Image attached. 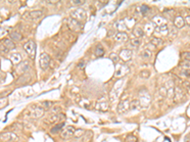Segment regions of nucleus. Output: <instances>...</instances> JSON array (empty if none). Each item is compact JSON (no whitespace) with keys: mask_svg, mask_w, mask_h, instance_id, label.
<instances>
[{"mask_svg":"<svg viewBox=\"0 0 190 142\" xmlns=\"http://www.w3.org/2000/svg\"><path fill=\"white\" fill-rule=\"evenodd\" d=\"M120 58L125 61V62H128L129 60H131L132 58V51L130 49H123L121 52H120Z\"/></svg>","mask_w":190,"mask_h":142,"instance_id":"obj_11","label":"nucleus"},{"mask_svg":"<svg viewBox=\"0 0 190 142\" xmlns=\"http://www.w3.org/2000/svg\"><path fill=\"white\" fill-rule=\"evenodd\" d=\"M9 59L10 61L14 65H17V64H20L21 63V55L19 53H12L10 56H9Z\"/></svg>","mask_w":190,"mask_h":142,"instance_id":"obj_15","label":"nucleus"},{"mask_svg":"<svg viewBox=\"0 0 190 142\" xmlns=\"http://www.w3.org/2000/svg\"><path fill=\"white\" fill-rule=\"evenodd\" d=\"M47 3H50V4H55V3H57V1H47Z\"/></svg>","mask_w":190,"mask_h":142,"instance_id":"obj_46","label":"nucleus"},{"mask_svg":"<svg viewBox=\"0 0 190 142\" xmlns=\"http://www.w3.org/2000/svg\"><path fill=\"white\" fill-rule=\"evenodd\" d=\"M68 25L69 27V29L73 31H80L82 29V25H81V22H79L75 19H72V18H69L68 19Z\"/></svg>","mask_w":190,"mask_h":142,"instance_id":"obj_6","label":"nucleus"},{"mask_svg":"<svg viewBox=\"0 0 190 142\" xmlns=\"http://www.w3.org/2000/svg\"><path fill=\"white\" fill-rule=\"evenodd\" d=\"M9 51H10V49H8V47L4 44L0 43V53H1L2 55H5V54L9 53Z\"/></svg>","mask_w":190,"mask_h":142,"instance_id":"obj_28","label":"nucleus"},{"mask_svg":"<svg viewBox=\"0 0 190 142\" xmlns=\"http://www.w3.org/2000/svg\"><path fill=\"white\" fill-rule=\"evenodd\" d=\"M85 132H86V131H84L83 129H77V130H75V132H74L73 137H76V138H80V137H82L84 136Z\"/></svg>","mask_w":190,"mask_h":142,"instance_id":"obj_27","label":"nucleus"},{"mask_svg":"<svg viewBox=\"0 0 190 142\" xmlns=\"http://www.w3.org/2000/svg\"><path fill=\"white\" fill-rule=\"evenodd\" d=\"M129 107H130V102L128 100H123V101L120 102V103H119L117 111H118V113H120V114H124V113H125L126 111H128V110L129 109Z\"/></svg>","mask_w":190,"mask_h":142,"instance_id":"obj_10","label":"nucleus"},{"mask_svg":"<svg viewBox=\"0 0 190 142\" xmlns=\"http://www.w3.org/2000/svg\"><path fill=\"white\" fill-rule=\"evenodd\" d=\"M133 34L135 35V37L136 38H141V37H142L144 36V34H145V32H144V30H142L141 28H135L134 29V30H133Z\"/></svg>","mask_w":190,"mask_h":142,"instance_id":"obj_22","label":"nucleus"},{"mask_svg":"<svg viewBox=\"0 0 190 142\" xmlns=\"http://www.w3.org/2000/svg\"><path fill=\"white\" fill-rule=\"evenodd\" d=\"M181 75L185 78H190V69H181Z\"/></svg>","mask_w":190,"mask_h":142,"instance_id":"obj_35","label":"nucleus"},{"mask_svg":"<svg viewBox=\"0 0 190 142\" xmlns=\"http://www.w3.org/2000/svg\"><path fill=\"white\" fill-rule=\"evenodd\" d=\"M174 95H175V96H174V100H175L176 101L178 100H184V98H185V93H184V91L181 90L180 87H178V86L175 88V92H174Z\"/></svg>","mask_w":190,"mask_h":142,"instance_id":"obj_17","label":"nucleus"},{"mask_svg":"<svg viewBox=\"0 0 190 142\" xmlns=\"http://www.w3.org/2000/svg\"><path fill=\"white\" fill-rule=\"evenodd\" d=\"M65 126V123L64 122H60V123H58L56 126H54V127L51 129V133H56V132H58L59 130H61L63 127H64Z\"/></svg>","mask_w":190,"mask_h":142,"instance_id":"obj_31","label":"nucleus"},{"mask_svg":"<svg viewBox=\"0 0 190 142\" xmlns=\"http://www.w3.org/2000/svg\"><path fill=\"white\" fill-rule=\"evenodd\" d=\"M140 10H141V12H142V14H145L146 12L149 11V7L144 4V5H142V6L140 7Z\"/></svg>","mask_w":190,"mask_h":142,"instance_id":"obj_39","label":"nucleus"},{"mask_svg":"<svg viewBox=\"0 0 190 142\" xmlns=\"http://www.w3.org/2000/svg\"><path fill=\"white\" fill-rule=\"evenodd\" d=\"M173 24H174V26H175L177 29H181V28H183L185 25V19L181 17V16H180V15H178V16H176L175 18H174Z\"/></svg>","mask_w":190,"mask_h":142,"instance_id":"obj_12","label":"nucleus"},{"mask_svg":"<svg viewBox=\"0 0 190 142\" xmlns=\"http://www.w3.org/2000/svg\"><path fill=\"white\" fill-rule=\"evenodd\" d=\"M152 22H153L154 25L157 26V27H161V26L165 25V24H166V20L163 16H158V15H157V16L153 17Z\"/></svg>","mask_w":190,"mask_h":142,"instance_id":"obj_14","label":"nucleus"},{"mask_svg":"<svg viewBox=\"0 0 190 142\" xmlns=\"http://www.w3.org/2000/svg\"><path fill=\"white\" fill-rule=\"evenodd\" d=\"M8 103H9V101H8L7 98H0V109L6 107Z\"/></svg>","mask_w":190,"mask_h":142,"instance_id":"obj_32","label":"nucleus"},{"mask_svg":"<svg viewBox=\"0 0 190 142\" xmlns=\"http://www.w3.org/2000/svg\"><path fill=\"white\" fill-rule=\"evenodd\" d=\"M181 57L184 61H189L190 62V52H183L181 55Z\"/></svg>","mask_w":190,"mask_h":142,"instance_id":"obj_36","label":"nucleus"},{"mask_svg":"<svg viewBox=\"0 0 190 142\" xmlns=\"http://www.w3.org/2000/svg\"><path fill=\"white\" fill-rule=\"evenodd\" d=\"M65 116L61 114V113H57V114H51V116L47 117V118L46 120V121L47 123H57L59 121H61L62 120H64Z\"/></svg>","mask_w":190,"mask_h":142,"instance_id":"obj_8","label":"nucleus"},{"mask_svg":"<svg viewBox=\"0 0 190 142\" xmlns=\"http://www.w3.org/2000/svg\"><path fill=\"white\" fill-rule=\"evenodd\" d=\"M70 16L72 19H75L79 22H81L83 20L86 19V12L83 10V9H76L74 10L72 12L70 13Z\"/></svg>","mask_w":190,"mask_h":142,"instance_id":"obj_5","label":"nucleus"},{"mask_svg":"<svg viewBox=\"0 0 190 142\" xmlns=\"http://www.w3.org/2000/svg\"><path fill=\"white\" fill-rule=\"evenodd\" d=\"M114 39L117 42H125L128 40V35L125 32H117L114 36Z\"/></svg>","mask_w":190,"mask_h":142,"instance_id":"obj_13","label":"nucleus"},{"mask_svg":"<svg viewBox=\"0 0 190 142\" xmlns=\"http://www.w3.org/2000/svg\"><path fill=\"white\" fill-rule=\"evenodd\" d=\"M149 75H150V72H149L148 70H142V71H141V73H140V76H141L142 78H144V79L148 78Z\"/></svg>","mask_w":190,"mask_h":142,"instance_id":"obj_38","label":"nucleus"},{"mask_svg":"<svg viewBox=\"0 0 190 142\" xmlns=\"http://www.w3.org/2000/svg\"><path fill=\"white\" fill-rule=\"evenodd\" d=\"M10 36H11V39L12 41H21L23 40V35L19 32V31H12L10 32Z\"/></svg>","mask_w":190,"mask_h":142,"instance_id":"obj_19","label":"nucleus"},{"mask_svg":"<svg viewBox=\"0 0 190 142\" xmlns=\"http://www.w3.org/2000/svg\"><path fill=\"white\" fill-rule=\"evenodd\" d=\"M137 141H138L137 137L134 136H128L125 138V142H137Z\"/></svg>","mask_w":190,"mask_h":142,"instance_id":"obj_40","label":"nucleus"},{"mask_svg":"<svg viewBox=\"0 0 190 142\" xmlns=\"http://www.w3.org/2000/svg\"><path fill=\"white\" fill-rule=\"evenodd\" d=\"M84 3H85V1H81V0H74V1H72L73 5H82Z\"/></svg>","mask_w":190,"mask_h":142,"instance_id":"obj_45","label":"nucleus"},{"mask_svg":"<svg viewBox=\"0 0 190 142\" xmlns=\"http://www.w3.org/2000/svg\"><path fill=\"white\" fill-rule=\"evenodd\" d=\"M180 66L183 67V69H190V62L189 61H184L180 64Z\"/></svg>","mask_w":190,"mask_h":142,"instance_id":"obj_34","label":"nucleus"},{"mask_svg":"<svg viewBox=\"0 0 190 142\" xmlns=\"http://www.w3.org/2000/svg\"><path fill=\"white\" fill-rule=\"evenodd\" d=\"M146 30L152 32V31L155 30V25H154L153 23H148V24H146Z\"/></svg>","mask_w":190,"mask_h":142,"instance_id":"obj_33","label":"nucleus"},{"mask_svg":"<svg viewBox=\"0 0 190 142\" xmlns=\"http://www.w3.org/2000/svg\"><path fill=\"white\" fill-rule=\"evenodd\" d=\"M96 108L98 110H100V111H107L108 105H107V102H102V103H98L96 105Z\"/></svg>","mask_w":190,"mask_h":142,"instance_id":"obj_26","label":"nucleus"},{"mask_svg":"<svg viewBox=\"0 0 190 142\" xmlns=\"http://www.w3.org/2000/svg\"><path fill=\"white\" fill-rule=\"evenodd\" d=\"M51 105H52V102H51V101H44V102H42V108L44 110L45 109H51Z\"/></svg>","mask_w":190,"mask_h":142,"instance_id":"obj_37","label":"nucleus"},{"mask_svg":"<svg viewBox=\"0 0 190 142\" xmlns=\"http://www.w3.org/2000/svg\"><path fill=\"white\" fill-rule=\"evenodd\" d=\"M183 86L185 87V91L188 92V93L190 94V83H188V82H184V83H183Z\"/></svg>","mask_w":190,"mask_h":142,"instance_id":"obj_41","label":"nucleus"},{"mask_svg":"<svg viewBox=\"0 0 190 142\" xmlns=\"http://www.w3.org/2000/svg\"><path fill=\"white\" fill-rule=\"evenodd\" d=\"M141 56L142 59H149L150 57H151V51L148 50V49H145L144 51L142 52Z\"/></svg>","mask_w":190,"mask_h":142,"instance_id":"obj_30","label":"nucleus"},{"mask_svg":"<svg viewBox=\"0 0 190 142\" xmlns=\"http://www.w3.org/2000/svg\"><path fill=\"white\" fill-rule=\"evenodd\" d=\"M95 53H96V55L98 57H100V56H102V55H104V53H105V50H104V49H103V46H97V47H96V49H95Z\"/></svg>","mask_w":190,"mask_h":142,"instance_id":"obj_29","label":"nucleus"},{"mask_svg":"<svg viewBox=\"0 0 190 142\" xmlns=\"http://www.w3.org/2000/svg\"><path fill=\"white\" fill-rule=\"evenodd\" d=\"M28 68H29V62L24 61V62L20 63L19 66H17V72L19 74H22V73L25 72V71H27Z\"/></svg>","mask_w":190,"mask_h":142,"instance_id":"obj_16","label":"nucleus"},{"mask_svg":"<svg viewBox=\"0 0 190 142\" xmlns=\"http://www.w3.org/2000/svg\"><path fill=\"white\" fill-rule=\"evenodd\" d=\"M93 137V133L92 131H86L84 136L82 137L81 142H90Z\"/></svg>","mask_w":190,"mask_h":142,"instance_id":"obj_18","label":"nucleus"},{"mask_svg":"<svg viewBox=\"0 0 190 142\" xmlns=\"http://www.w3.org/2000/svg\"><path fill=\"white\" fill-rule=\"evenodd\" d=\"M28 14L30 15V19H39L43 15V12L41 11H31L29 12Z\"/></svg>","mask_w":190,"mask_h":142,"instance_id":"obj_20","label":"nucleus"},{"mask_svg":"<svg viewBox=\"0 0 190 142\" xmlns=\"http://www.w3.org/2000/svg\"><path fill=\"white\" fill-rule=\"evenodd\" d=\"M109 58H110V60H112L114 63H117V62H118V60H119L118 55H117V54H115V53H111V54H110Z\"/></svg>","mask_w":190,"mask_h":142,"instance_id":"obj_42","label":"nucleus"},{"mask_svg":"<svg viewBox=\"0 0 190 142\" xmlns=\"http://www.w3.org/2000/svg\"><path fill=\"white\" fill-rule=\"evenodd\" d=\"M24 50L26 51V53L28 54V56L30 57V59L34 60L35 59V54H36V45L33 41H28L26 44H24L23 46Z\"/></svg>","mask_w":190,"mask_h":142,"instance_id":"obj_1","label":"nucleus"},{"mask_svg":"<svg viewBox=\"0 0 190 142\" xmlns=\"http://www.w3.org/2000/svg\"><path fill=\"white\" fill-rule=\"evenodd\" d=\"M141 44H142V41H141V39H139V38L135 37V38L130 39V45L134 47H138L139 46H141Z\"/></svg>","mask_w":190,"mask_h":142,"instance_id":"obj_24","label":"nucleus"},{"mask_svg":"<svg viewBox=\"0 0 190 142\" xmlns=\"http://www.w3.org/2000/svg\"><path fill=\"white\" fill-rule=\"evenodd\" d=\"M128 72H129V68L125 65H119L115 71V76L121 78V77H124L125 74H128Z\"/></svg>","mask_w":190,"mask_h":142,"instance_id":"obj_9","label":"nucleus"},{"mask_svg":"<svg viewBox=\"0 0 190 142\" xmlns=\"http://www.w3.org/2000/svg\"><path fill=\"white\" fill-rule=\"evenodd\" d=\"M184 19H185V23L186 24L187 26L190 27V14H189V15H186V16H185Z\"/></svg>","mask_w":190,"mask_h":142,"instance_id":"obj_43","label":"nucleus"},{"mask_svg":"<svg viewBox=\"0 0 190 142\" xmlns=\"http://www.w3.org/2000/svg\"><path fill=\"white\" fill-rule=\"evenodd\" d=\"M40 66L42 69H47V67L50 66V64H51V58L50 56L47 55V53H42L40 55Z\"/></svg>","mask_w":190,"mask_h":142,"instance_id":"obj_7","label":"nucleus"},{"mask_svg":"<svg viewBox=\"0 0 190 142\" xmlns=\"http://www.w3.org/2000/svg\"><path fill=\"white\" fill-rule=\"evenodd\" d=\"M11 94V91H6L5 93H1L0 94V98H6L7 96H9Z\"/></svg>","mask_w":190,"mask_h":142,"instance_id":"obj_44","label":"nucleus"},{"mask_svg":"<svg viewBox=\"0 0 190 142\" xmlns=\"http://www.w3.org/2000/svg\"><path fill=\"white\" fill-rule=\"evenodd\" d=\"M18 137L13 132H3L0 134V142H17Z\"/></svg>","mask_w":190,"mask_h":142,"instance_id":"obj_2","label":"nucleus"},{"mask_svg":"<svg viewBox=\"0 0 190 142\" xmlns=\"http://www.w3.org/2000/svg\"><path fill=\"white\" fill-rule=\"evenodd\" d=\"M150 43H151L154 46H159L160 45H162L163 41H162L161 38L153 37V38H151V40H150Z\"/></svg>","mask_w":190,"mask_h":142,"instance_id":"obj_25","label":"nucleus"},{"mask_svg":"<svg viewBox=\"0 0 190 142\" xmlns=\"http://www.w3.org/2000/svg\"><path fill=\"white\" fill-rule=\"evenodd\" d=\"M74 132H75V128L73 126H67L64 129H62V132H61V137L63 139H69L73 137L74 135Z\"/></svg>","mask_w":190,"mask_h":142,"instance_id":"obj_4","label":"nucleus"},{"mask_svg":"<svg viewBox=\"0 0 190 142\" xmlns=\"http://www.w3.org/2000/svg\"><path fill=\"white\" fill-rule=\"evenodd\" d=\"M45 110L42 108V106H33L29 109V116L33 118H40L44 116Z\"/></svg>","mask_w":190,"mask_h":142,"instance_id":"obj_3","label":"nucleus"},{"mask_svg":"<svg viewBox=\"0 0 190 142\" xmlns=\"http://www.w3.org/2000/svg\"><path fill=\"white\" fill-rule=\"evenodd\" d=\"M116 27L119 30V32H125V30L126 29V24H124V21H119L116 24Z\"/></svg>","mask_w":190,"mask_h":142,"instance_id":"obj_23","label":"nucleus"},{"mask_svg":"<svg viewBox=\"0 0 190 142\" xmlns=\"http://www.w3.org/2000/svg\"><path fill=\"white\" fill-rule=\"evenodd\" d=\"M2 44H4L10 50L15 49V44H14V42L12 40V39H5V40L2 41Z\"/></svg>","mask_w":190,"mask_h":142,"instance_id":"obj_21","label":"nucleus"}]
</instances>
